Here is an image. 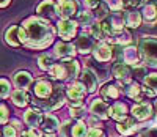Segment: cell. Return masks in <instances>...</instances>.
<instances>
[{"instance_id": "ac0fdd59", "label": "cell", "mask_w": 157, "mask_h": 137, "mask_svg": "<svg viewBox=\"0 0 157 137\" xmlns=\"http://www.w3.org/2000/svg\"><path fill=\"white\" fill-rule=\"evenodd\" d=\"M5 41H6L10 46H13V47L21 46V44H22V43H21V27H19V25H11V27H8L6 32H5Z\"/></svg>"}, {"instance_id": "8992f818", "label": "cell", "mask_w": 157, "mask_h": 137, "mask_svg": "<svg viewBox=\"0 0 157 137\" xmlns=\"http://www.w3.org/2000/svg\"><path fill=\"white\" fill-rule=\"evenodd\" d=\"M75 46L68 43V41H60V43L55 44V49H54V54L55 57L61 58V60H66V58H74L75 57Z\"/></svg>"}, {"instance_id": "2e32d148", "label": "cell", "mask_w": 157, "mask_h": 137, "mask_svg": "<svg viewBox=\"0 0 157 137\" xmlns=\"http://www.w3.org/2000/svg\"><path fill=\"white\" fill-rule=\"evenodd\" d=\"M43 117L44 115L39 112L38 109H29V111L24 114V121H25V125H27V126L36 128V126H41Z\"/></svg>"}, {"instance_id": "f1b7e54d", "label": "cell", "mask_w": 157, "mask_h": 137, "mask_svg": "<svg viewBox=\"0 0 157 137\" xmlns=\"http://www.w3.org/2000/svg\"><path fill=\"white\" fill-rule=\"evenodd\" d=\"M63 65L66 66V70L69 73V77L75 79L78 74H80V65H78V62L75 58H66V60H63Z\"/></svg>"}, {"instance_id": "603a6c76", "label": "cell", "mask_w": 157, "mask_h": 137, "mask_svg": "<svg viewBox=\"0 0 157 137\" xmlns=\"http://www.w3.org/2000/svg\"><path fill=\"white\" fill-rule=\"evenodd\" d=\"M126 114H127V107H126V104H123V103L113 104V106L110 107V111H109V115H110L113 120H116L118 123L127 118Z\"/></svg>"}, {"instance_id": "52a82bcc", "label": "cell", "mask_w": 157, "mask_h": 137, "mask_svg": "<svg viewBox=\"0 0 157 137\" xmlns=\"http://www.w3.org/2000/svg\"><path fill=\"white\" fill-rule=\"evenodd\" d=\"M75 49L77 52H80V54H90V52H93L94 49V38L93 35H86V33H82V35H78L75 38Z\"/></svg>"}, {"instance_id": "ffe728a7", "label": "cell", "mask_w": 157, "mask_h": 137, "mask_svg": "<svg viewBox=\"0 0 157 137\" xmlns=\"http://www.w3.org/2000/svg\"><path fill=\"white\" fill-rule=\"evenodd\" d=\"M124 93H126V96H129L134 101H138V103H141L143 96H145V95H143V87H140L138 84H135V82L127 84L126 88H124Z\"/></svg>"}, {"instance_id": "9a60e30c", "label": "cell", "mask_w": 157, "mask_h": 137, "mask_svg": "<svg viewBox=\"0 0 157 137\" xmlns=\"http://www.w3.org/2000/svg\"><path fill=\"white\" fill-rule=\"evenodd\" d=\"M109 111H110V107L102 99H94L91 103V107H90V112L94 117H98L99 120H105L109 117Z\"/></svg>"}, {"instance_id": "4fadbf2b", "label": "cell", "mask_w": 157, "mask_h": 137, "mask_svg": "<svg viewBox=\"0 0 157 137\" xmlns=\"http://www.w3.org/2000/svg\"><path fill=\"white\" fill-rule=\"evenodd\" d=\"M80 82L85 85L88 93H94L98 90V77H96V74L93 71L90 70V68H85V70L82 71Z\"/></svg>"}, {"instance_id": "5bb4252c", "label": "cell", "mask_w": 157, "mask_h": 137, "mask_svg": "<svg viewBox=\"0 0 157 137\" xmlns=\"http://www.w3.org/2000/svg\"><path fill=\"white\" fill-rule=\"evenodd\" d=\"M93 55L98 62H109L112 58V47L105 43V41H101V43H98L94 46Z\"/></svg>"}, {"instance_id": "ee69618b", "label": "cell", "mask_w": 157, "mask_h": 137, "mask_svg": "<svg viewBox=\"0 0 157 137\" xmlns=\"http://www.w3.org/2000/svg\"><path fill=\"white\" fill-rule=\"evenodd\" d=\"M83 3L88 10H94L99 3H101V0H83Z\"/></svg>"}, {"instance_id": "836d02e7", "label": "cell", "mask_w": 157, "mask_h": 137, "mask_svg": "<svg viewBox=\"0 0 157 137\" xmlns=\"http://www.w3.org/2000/svg\"><path fill=\"white\" fill-rule=\"evenodd\" d=\"M86 132H88V129H86L83 121L74 123V126H72V137H85Z\"/></svg>"}, {"instance_id": "bcb514c9", "label": "cell", "mask_w": 157, "mask_h": 137, "mask_svg": "<svg viewBox=\"0 0 157 137\" xmlns=\"http://www.w3.org/2000/svg\"><path fill=\"white\" fill-rule=\"evenodd\" d=\"M134 73H135L138 77H141V76H145V77H146V68H145V66H140V68H138V65H137V66H135V70H134Z\"/></svg>"}, {"instance_id": "b9f144b4", "label": "cell", "mask_w": 157, "mask_h": 137, "mask_svg": "<svg viewBox=\"0 0 157 137\" xmlns=\"http://www.w3.org/2000/svg\"><path fill=\"white\" fill-rule=\"evenodd\" d=\"M3 137H17V129L14 126H5L3 128Z\"/></svg>"}, {"instance_id": "3957f363", "label": "cell", "mask_w": 157, "mask_h": 137, "mask_svg": "<svg viewBox=\"0 0 157 137\" xmlns=\"http://www.w3.org/2000/svg\"><path fill=\"white\" fill-rule=\"evenodd\" d=\"M77 27L78 24L75 21H71V19H60L57 22V33L60 35V38H63L64 41L68 39H72L77 33Z\"/></svg>"}, {"instance_id": "d590c367", "label": "cell", "mask_w": 157, "mask_h": 137, "mask_svg": "<svg viewBox=\"0 0 157 137\" xmlns=\"http://www.w3.org/2000/svg\"><path fill=\"white\" fill-rule=\"evenodd\" d=\"M10 93H11V84H10V80L0 79V99L10 96Z\"/></svg>"}, {"instance_id": "4dcf8cb0", "label": "cell", "mask_w": 157, "mask_h": 137, "mask_svg": "<svg viewBox=\"0 0 157 137\" xmlns=\"http://www.w3.org/2000/svg\"><path fill=\"white\" fill-rule=\"evenodd\" d=\"M143 18H145L146 22H152L157 19V8L155 5H146L145 8H143Z\"/></svg>"}, {"instance_id": "83f0119b", "label": "cell", "mask_w": 157, "mask_h": 137, "mask_svg": "<svg viewBox=\"0 0 157 137\" xmlns=\"http://www.w3.org/2000/svg\"><path fill=\"white\" fill-rule=\"evenodd\" d=\"M141 24V14L137 11H130L127 14H124V25L130 27V29H137Z\"/></svg>"}, {"instance_id": "8d00e7d4", "label": "cell", "mask_w": 157, "mask_h": 137, "mask_svg": "<svg viewBox=\"0 0 157 137\" xmlns=\"http://www.w3.org/2000/svg\"><path fill=\"white\" fill-rule=\"evenodd\" d=\"M107 10H109V6H107L105 3H99V5L94 8L93 16H94L96 19H99V21L105 19V18H107Z\"/></svg>"}, {"instance_id": "d6986e66", "label": "cell", "mask_w": 157, "mask_h": 137, "mask_svg": "<svg viewBox=\"0 0 157 137\" xmlns=\"http://www.w3.org/2000/svg\"><path fill=\"white\" fill-rule=\"evenodd\" d=\"M132 114L138 120H148L152 114V107H151L149 103H138L137 106H134Z\"/></svg>"}, {"instance_id": "ba28073f", "label": "cell", "mask_w": 157, "mask_h": 137, "mask_svg": "<svg viewBox=\"0 0 157 137\" xmlns=\"http://www.w3.org/2000/svg\"><path fill=\"white\" fill-rule=\"evenodd\" d=\"M54 91H55V87L52 85L49 80H44V79L38 80L36 84H35V87H33L35 96H36V98H41V99L50 98L52 95H54Z\"/></svg>"}, {"instance_id": "6da1fadb", "label": "cell", "mask_w": 157, "mask_h": 137, "mask_svg": "<svg viewBox=\"0 0 157 137\" xmlns=\"http://www.w3.org/2000/svg\"><path fill=\"white\" fill-rule=\"evenodd\" d=\"M55 29L49 21L32 16L22 22L21 27V43L30 49H46L54 43Z\"/></svg>"}, {"instance_id": "60d3db41", "label": "cell", "mask_w": 157, "mask_h": 137, "mask_svg": "<svg viewBox=\"0 0 157 137\" xmlns=\"http://www.w3.org/2000/svg\"><path fill=\"white\" fill-rule=\"evenodd\" d=\"M69 112L72 117H82V114L85 112V107H83V104L82 106H71Z\"/></svg>"}, {"instance_id": "44dd1931", "label": "cell", "mask_w": 157, "mask_h": 137, "mask_svg": "<svg viewBox=\"0 0 157 137\" xmlns=\"http://www.w3.org/2000/svg\"><path fill=\"white\" fill-rule=\"evenodd\" d=\"M50 73V77L55 79L58 82H63V80H68L69 79V73L66 70V66H64L63 63H54V66L49 70Z\"/></svg>"}, {"instance_id": "7c38bea8", "label": "cell", "mask_w": 157, "mask_h": 137, "mask_svg": "<svg viewBox=\"0 0 157 137\" xmlns=\"http://www.w3.org/2000/svg\"><path fill=\"white\" fill-rule=\"evenodd\" d=\"M113 76L120 80V85L123 84H130V77H132V71L126 63H116L113 66Z\"/></svg>"}, {"instance_id": "d6a6232c", "label": "cell", "mask_w": 157, "mask_h": 137, "mask_svg": "<svg viewBox=\"0 0 157 137\" xmlns=\"http://www.w3.org/2000/svg\"><path fill=\"white\" fill-rule=\"evenodd\" d=\"M145 87L149 88L151 91H154V95H157V73L146 74V77H145Z\"/></svg>"}, {"instance_id": "cb8c5ba5", "label": "cell", "mask_w": 157, "mask_h": 137, "mask_svg": "<svg viewBox=\"0 0 157 137\" xmlns=\"http://www.w3.org/2000/svg\"><path fill=\"white\" fill-rule=\"evenodd\" d=\"M11 99L17 107H25L30 103V96H29L27 90H21V88H17L11 93Z\"/></svg>"}, {"instance_id": "5b68a950", "label": "cell", "mask_w": 157, "mask_h": 137, "mask_svg": "<svg viewBox=\"0 0 157 137\" xmlns=\"http://www.w3.org/2000/svg\"><path fill=\"white\" fill-rule=\"evenodd\" d=\"M75 13H78V3L75 0H58L57 2V14L60 19H69Z\"/></svg>"}, {"instance_id": "d4e9b609", "label": "cell", "mask_w": 157, "mask_h": 137, "mask_svg": "<svg viewBox=\"0 0 157 137\" xmlns=\"http://www.w3.org/2000/svg\"><path fill=\"white\" fill-rule=\"evenodd\" d=\"M137 129H138V125L130 118H126V120L118 123V131H120L123 135H130V134L137 132Z\"/></svg>"}, {"instance_id": "9c48e42d", "label": "cell", "mask_w": 157, "mask_h": 137, "mask_svg": "<svg viewBox=\"0 0 157 137\" xmlns=\"http://www.w3.org/2000/svg\"><path fill=\"white\" fill-rule=\"evenodd\" d=\"M121 55H123V63H126L127 66H137L140 63V58H141V54H140V49L132 46V44H129L126 47H123V52H121Z\"/></svg>"}, {"instance_id": "f35d334b", "label": "cell", "mask_w": 157, "mask_h": 137, "mask_svg": "<svg viewBox=\"0 0 157 137\" xmlns=\"http://www.w3.org/2000/svg\"><path fill=\"white\" fill-rule=\"evenodd\" d=\"M10 118V111H8V107L5 104L0 103V125H5V123L8 121Z\"/></svg>"}, {"instance_id": "7dc6e473", "label": "cell", "mask_w": 157, "mask_h": 137, "mask_svg": "<svg viewBox=\"0 0 157 137\" xmlns=\"http://www.w3.org/2000/svg\"><path fill=\"white\" fill-rule=\"evenodd\" d=\"M11 126H14L17 131H21V123H19L17 120H13V121H11Z\"/></svg>"}, {"instance_id": "f6af8a7d", "label": "cell", "mask_w": 157, "mask_h": 137, "mask_svg": "<svg viewBox=\"0 0 157 137\" xmlns=\"http://www.w3.org/2000/svg\"><path fill=\"white\" fill-rule=\"evenodd\" d=\"M141 137H157V126H154V128H149V129H146L145 132L141 134Z\"/></svg>"}, {"instance_id": "f546056e", "label": "cell", "mask_w": 157, "mask_h": 137, "mask_svg": "<svg viewBox=\"0 0 157 137\" xmlns=\"http://www.w3.org/2000/svg\"><path fill=\"white\" fill-rule=\"evenodd\" d=\"M77 24L78 25H82V27H91L94 24V16H93V13H90V11H83V13H78L77 14Z\"/></svg>"}, {"instance_id": "ab89813d", "label": "cell", "mask_w": 157, "mask_h": 137, "mask_svg": "<svg viewBox=\"0 0 157 137\" xmlns=\"http://www.w3.org/2000/svg\"><path fill=\"white\" fill-rule=\"evenodd\" d=\"M22 137H41V131L36 128H29L22 131Z\"/></svg>"}, {"instance_id": "7402d4cb", "label": "cell", "mask_w": 157, "mask_h": 137, "mask_svg": "<svg viewBox=\"0 0 157 137\" xmlns=\"http://www.w3.org/2000/svg\"><path fill=\"white\" fill-rule=\"evenodd\" d=\"M41 126H43V131L46 134H52V132H55L58 128H60V123H58V118L55 115H44L43 117V123H41Z\"/></svg>"}, {"instance_id": "4316f807", "label": "cell", "mask_w": 157, "mask_h": 137, "mask_svg": "<svg viewBox=\"0 0 157 137\" xmlns=\"http://www.w3.org/2000/svg\"><path fill=\"white\" fill-rule=\"evenodd\" d=\"M109 41H112V43H115V44H118V46L126 47V46H129L130 43H132V36H130V33H129V32L123 30L121 33H118V35H115V36L109 38Z\"/></svg>"}, {"instance_id": "484cf974", "label": "cell", "mask_w": 157, "mask_h": 137, "mask_svg": "<svg viewBox=\"0 0 157 137\" xmlns=\"http://www.w3.org/2000/svg\"><path fill=\"white\" fill-rule=\"evenodd\" d=\"M101 95L104 99H116L120 96V88L115 84H105L101 88Z\"/></svg>"}, {"instance_id": "277c9868", "label": "cell", "mask_w": 157, "mask_h": 137, "mask_svg": "<svg viewBox=\"0 0 157 137\" xmlns=\"http://www.w3.org/2000/svg\"><path fill=\"white\" fill-rule=\"evenodd\" d=\"M86 95V88L82 82H72L66 90V96L71 99V106H82V101Z\"/></svg>"}, {"instance_id": "30bf717a", "label": "cell", "mask_w": 157, "mask_h": 137, "mask_svg": "<svg viewBox=\"0 0 157 137\" xmlns=\"http://www.w3.org/2000/svg\"><path fill=\"white\" fill-rule=\"evenodd\" d=\"M36 13H38L39 18L49 21L57 14V3L54 2V0H43V2L38 5Z\"/></svg>"}, {"instance_id": "8fae6325", "label": "cell", "mask_w": 157, "mask_h": 137, "mask_svg": "<svg viewBox=\"0 0 157 137\" xmlns=\"http://www.w3.org/2000/svg\"><path fill=\"white\" fill-rule=\"evenodd\" d=\"M64 104V93L61 90H55L54 95L50 98H47V101H44L43 104V109L47 112H52V111H57L61 106Z\"/></svg>"}, {"instance_id": "1f68e13d", "label": "cell", "mask_w": 157, "mask_h": 137, "mask_svg": "<svg viewBox=\"0 0 157 137\" xmlns=\"http://www.w3.org/2000/svg\"><path fill=\"white\" fill-rule=\"evenodd\" d=\"M38 66L41 68L43 71H49L52 66H54V60H52L50 55H47V54H43V55H39L38 58Z\"/></svg>"}, {"instance_id": "c3c4849f", "label": "cell", "mask_w": 157, "mask_h": 137, "mask_svg": "<svg viewBox=\"0 0 157 137\" xmlns=\"http://www.w3.org/2000/svg\"><path fill=\"white\" fill-rule=\"evenodd\" d=\"M10 2H11V0H0V8L8 6V5H10Z\"/></svg>"}, {"instance_id": "7a4b0ae2", "label": "cell", "mask_w": 157, "mask_h": 137, "mask_svg": "<svg viewBox=\"0 0 157 137\" xmlns=\"http://www.w3.org/2000/svg\"><path fill=\"white\" fill-rule=\"evenodd\" d=\"M140 54L148 66L157 68V38H143L140 43Z\"/></svg>"}, {"instance_id": "e575fe53", "label": "cell", "mask_w": 157, "mask_h": 137, "mask_svg": "<svg viewBox=\"0 0 157 137\" xmlns=\"http://www.w3.org/2000/svg\"><path fill=\"white\" fill-rule=\"evenodd\" d=\"M74 123L75 121H72V120L64 121L63 126L60 128V135L61 137H72V126H74Z\"/></svg>"}, {"instance_id": "681fc988", "label": "cell", "mask_w": 157, "mask_h": 137, "mask_svg": "<svg viewBox=\"0 0 157 137\" xmlns=\"http://www.w3.org/2000/svg\"><path fill=\"white\" fill-rule=\"evenodd\" d=\"M155 118H157V103H155Z\"/></svg>"}, {"instance_id": "e0dca14e", "label": "cell", "mask_w": 157, "mask_h": 137, "mask_svg": "<svg viewBox=\"0 0 157 137\" xmlns=\"http://www.w3.org/2000/svg\"><path fill=\"white\" fill-rule=\"evenodd\" d=\"M13 82H14V85L21 90H27L32 84H33V76L27 71H17L13 77Z\"/></svg>"}, {"instance_id": "74e56055", "label": "cell", "mask_w": 157, "mask_h": 137, "mask_svg": "<svg viewBox=\"0 0 157 137\" xmlns=\"http://www.w3.org/2000/svg\"><path fill=\"white\" fill-rule=\"evenodd\" d=\"M105 5H107L112 11L118 13V11H121V10L124 8V0H105Z\"/></svg>"}, {"instance_id": "7bdbcfd3", "label": "cell", "mask_w": 157, "mask_h": 137, "mask_svg": "<svg viewBox=\"0 0 157 137\" xmlns=\"http://www.w3.org/2000/svg\"><path fill=\"white\" fill-rule=\"evenodd\" d=\"M85 137H104V132L98 128H91V129H88Z\"/></svg>"}]
</instances>
